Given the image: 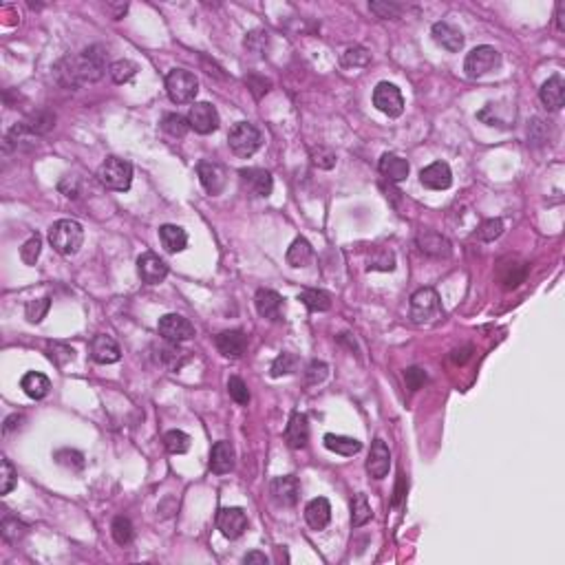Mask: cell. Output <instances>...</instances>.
I'll return each instance as SVG.
<instances>
[{
  "instance_id": "6da1fadb",
  "label": "cell",
  "mask_w": 565,
  "mask_h": 565,
  "mask_svg": "<svg viewBox=\"0 0 565 565\" xmlns=\"http://www.w3.org/2000/svg\"><path fill=\"white\" fill-rule=\"evenodd\" d=\"M106 71V56L102 47H88L73 58H64L58 67V80L67 86H78L84 82H97Z\"/></svg>"
},
{
  "instance_id": "7a4b0ae2",
  "label": "cell",
  "mask_w": 565,
  "mask_h": 565,
  "mask_svg": "<svg viewBox=\"0 0 565 565\" xmlns=\"http://www.w3.org/2000/svg\"><path fill=\"white\" fill-rule=\"evenodd\" d=\"M49 243L58 254L71 256L84 243V230L75 219H60L49 228Z\"/></svg>"
},
{
  "instance_id": "3957f363",
  "label": "cell",
  "mask_w": 565,
  "mask_h": 565,
  "mask_svg": "<svg viewBox=\"0 0 565 565\" xmlns=\"http://www.w3.org/2000/svg\"><path fill=\"white\" fill-rule=\"evenodd\" d=\"M97 179L109 190L126 192L133 184V166L120 157H106L97 168Z\"/></svg>"
},
{
  "instance_id": "277c9868",
  "label": "cell",
  "mask_w": 565,
  "mask_h": 565,
  "mask_svg": "<svg viewBox=\"0 0 565 565\" xmlns=\"http://www.w3.org/2000/svg\"><path fill=\"white\" fill-rule=\"evenodd\" d=\"M261 141H263L261 131L250 122H239L230 128L228 144L237 157H252L261 148Z\"/></svg>"
},
{
  "instance_id": "5b68a950",
  "label": "cell",
  "mask_w": 565,
  "mask_h": 565,
  "mask_svg": "<svg viewBox=\"0 0 565 565\" xmlns=\"http://www.w3.org/2000/svg\"><path fill=\"white\" fill-rule=\"evenodd\" d=\"M166 91L175 104H188L197 97L199 91V80L195 73L186 69H173L166 75Z\"/></svg>"
},
{
  "instance_id": "8992f818",
  "label": "cell",
  "mask_w": 565,
  "mask_h": 565,
  "mask_svg": "<svg viewBox=\"0 0 565 565\" xmlns=\"http://www.w3.org/2000/svg\"><path fill=\"white\" fill-rule=\"evenodd\" d=\"M499 62H502V56H499V51L491 45H482V47H475L470 54L466 56L464 60V71L470 80H477L482 75L491 73L499 67Z\"/></svg>"
},
{
  "instance_id": "52a82bcc",
  "label": "cell",
  "mask_w": 565,
  "mask_h": 565,
  "mask_svg": "<svg viewBox=\"0 0 565 565\" xmlns=\"http://www.w3.org/2000/svg\"><path fill=\"white\" fill-rule=\"evenodd\" d=\"M442 312V303L433 287H422L411 296V320L424 325Z\"/></svg>"
},
{
  "instance_id": "ba28073f",
  "label": "cell",
  "mask_w": 565,
  "mask_h": 565,
  "mask_svg": "<svg viewBox=\"0 0 565 565\" xmlns=\"http://www.w3.org/2000/svg\"><path fill=\"white\" fill-rule=\"evenodd\" d=\"M157 329H159V336L166 342L182 344V342H186L190 338H195V325H192L188 318L179 316V314L161 316L159 323H157Z\"/></svg>"
},
{
  "instance_id": "9c48e42d",
  "label": "cell",
  "mask_w": 565,
  "mask_h": 565,
  "mask_svg": "<svg viewBox=\"0 0 565 565\" xmlns=\"http://www.w3.org/2000/svg\"><path fill=\"white\" fill-rule=\"evenodd\" d=\"M188 124L195 133L210 135L219 128L221 120H219V113H216V109L210 104V102H197V104H192L188 111Z\"/></svg>"
},
{
  "instance_id": "30bf717a",
  "label": "cell",
  "mask_w": 565,
  "mask_h": 565,
  "mask_svg": "<svg viewBox=\"0 0 565 565\" xmlns=\"http://www.w3.org/2000/svg\"><path fill=\"white\" fill-rule=\"evenodd\" d=\"M374 106L389 118H400L404 111V97L400 88L391 82H380L374 91Z\"/></svg>"
},
{
  "instance_id": "8fae6325",
  "label": "cell",
  "mask_w": 565,
  "mask_h": 565,
  "mask_svg": "<svg viewBox=\"0 0 565 565\" xmlns=\"http://www.w3.org/2000/svg\"><path fill=\"white\" fill-rule=\"evenodd\" d=\"M269 495H272L274 504L282 508H292L299 504L301 497V484L294 475H282V477H274L269 484Z\"/></svg>"
},
{
  "instance_id": "7c38bea8",
  "label": "cell",
  "mask_w": 565,
  "mask_h": 565,
  "mask_svg": "<svg viewBox=\"0 0 565 565\" xmlns=\"http://www.w3.org/2000/svg\"><path fill=\"white\" fill-rule=\"evenodd\" d=\"M216 528L225 539H239L248 530V515L243 508H221L216 515Z\"/></svg>"
},
{
  "instance_id": "4fadbf2b",
  "label": "cell",
  "mask_w": 565,
  "mask_h": 565,
  "mask_svg": "<svg viewBox=\"0 0 565 565\" xmlns=\"http://www.w3.org/2000/svg\"><path fill=\"white\" fill-rule=\"evenodd\" d=\"M197 175H199V182H201L203 190L208 192V195H221L225 184H228V173L223 166L216 161H201L197 166Z\"/></svg>"
},
{
  "instance_id": "5bb4252c",
  "label": "cell",
  "mask_w": 565,
  "mask_h": 565,
  "mask_svg": "<svg viewBox=\"0 0 565 565\" xmlns=\"http://www.w3.org/2000/svg\"><path fill=\"white\" fill-rule=\"evenodd\" d=\"M239 177H241V184L246 188L250 195L254 197H269L274 190V179L267 170L263 168H243L239 170Z\"/></svg>"
},
{
  "instance_id": "9a60e30c",
  "label": "cell",
  "mask_w": 565,
  "mask_h": 565,
  "mask_svg": "<svg viewBox=\"0 0 565 565\" xmlns=\"http://www.w3.org/2000/svg\"><path fill=\"white\" fill-rule=\"evenodd\" d=\"M137 274L148 285H157L168 276V265L155 252H146L137 259Z\"/></svg>"
},
{
  "instance_id": "2e32d148",
  "label": "cell",
  "mask_w": 565,
  "mask_h": 565,
  "mask_svg": "<svg viewBox=\"0 0 565 565\" xmlns=\"http://www.w3.org/2000/svg\"><path fill=\"white\" fill-rule=\"evenodd\" d=\"M420 182L424 188L429 190H446L451 188L453 184V173H451V166L446 161H433L427 168H422L420 173Z\"/></svg>"
},
{
  "instance_id": "e0dca14e",
  "label": "cell",
  "mask_w": 565,
  "mask_h": 565,
  "mask_svg": "<svg viewBox=\"0 0 565 565\" xmlns=\"http://www.w3.org/2000/svg\"><path fill=\"white\" fill-rule=\"evenodd\" d=\"M389 468H391V453H389L387 444H384L382 440H374L369 459H367V472L374 479H384L389 475Z\"/></svg>"
},
{
  "instance_id": "ac0fdd59",
  "label": "cell",
  "mask_w": 565,
  "mask_h": 565,
  "mask_svg": "<svg viewBox=\"0 0 565 565\" xmlns=\"http://www.w3.org/2000/svg\"><path fill=\"white\" fill-rule=\"evenodd\" d=\"M216 349L225 358H241L248 349V336L241 329H228L216 336Z\"/></svg>"
},
{
  "instance_id": "d6986e66",
  "label": "cell",
  "mask_w": 565,
  "mask_h": 565,
  "mask_svg": "<svg viewBox=\"0 0 565 565\" xmlns=\"http://www.w3.org/2000/svg\"><path fill=\"white\" fill-rule=\"evenodd\" d=\"M431 35L435 45H440L442 49L451 51V54H457V51L464 47V33H461L457 27L448 22H435L433 29H431Z\"/></svg>"
},
{
  "instance_id": "ffe728a7",
  "label": "cell",
  "mask_w": 565,
  "mask_h": 565,
  "mask_svg": "<svg viewBox=\"0 0 565 565\" xmlns=\"http://www.w3.org/2000/svg\"><path fill=\"white\" fill-rule=\"evenodd\" d=\"M285 442L289 448H305L307 442H310V422H307V415L305 413H292L289 417V424L285 429Z\"/></svg>"
},
{
  "instance_id": "44dd1931",
  "label": "cell",
  "mask_w": 565,
  "mask_h": 565,
  "mask_svg": "<svg viewBox=\"0 0 565 565\" xmlns=\"http://www.w3.org/2000/svg\"><path fill=\"white\" fill-rule=\"evenodd\" d=\"M305 521L312 530H325L331 521V504L325 497H316L305 506Z\"/></svg>"
},
{
  "instance_id": "7402d4cb",
  "label": "cell",
  "mask_w": 565,
  "mask_h": 565,
  "mask_svg": "<svg viewBox=\"0 0 565 565\" xmlns=\"http://www.w3.org/2000/svg\"><path fill=\"white\" fill-rule=\"evenodd\" d=\"M417 248L424 254L435 256V259H446V256H451V243H448V239L442 237L440 232H433V230H427V232L417 234Z\"/></svg>"
},
{
  "instance_id": "603a6c76",
  "label": "cell",
  "mask_w": 565,
  "mask_h": 565,
  "mask_svg": "<svg viewBox=\"0 0 565 565\" xmlns=\"http://www.w3.org/2000/svg\"><path fill=\"white\" fill-rule=\"evenodd\" d=\"M91 356H93V360L100 363V365H113L122 358V351H120L118 342H115L111 336L100 333V336H95L91 340Z\"/></svg>"
},
{
  "instance_id": "cb8c5ba5",
  "label": "cell",
  "mask_w": 565,
  "mask_h": 565,
  "mask_svg": "<svg viewBox=\"0 0 565 565\" xmlns=\"http://www.w3.org/2000/svg\"><path fill=\"white\" fill-rule=\"evenodd\" d=\"M254 305H256V312H259L261 318H267V320H278L280 318L282 299H280L278 292L259 289V292H256V296H254Z\"/></svg>"
},
{
  "instance_id": "d4e9b609",
  "label": "cell",
  "mask_w": 565,
  "mask_h": 565,
  "mask_svg": "<svg viewBox=\"0 0 565 565\" xmlns=\"http://www.w3.org/2000/svg\"><path fill=\"white\" fill-rule=\"evenodd\" d=\"M234 468V448L230 442L221 440L210 451V470L214 475H225Z\"/></svg>"
},
{
  "instance_id": "484cf974",
  "label": "cell",
  "mask_w": 565,
  "mask_h": 565,
  "mask_svg": "<svg viewBox=\"0 0 565 565\" xmlns=\"http://www.w3.org/2000/svg\"><path fill=\"white\" fill-rule=\"evenodd\" d=\"M378 168L393 184L404 182V179L408 177V170H411L408 168V161L404 157H400V155H395V152H384L380 164H378Z\"/></svg>"
},
{
  "instance_id": "4316f807",
  "label": "cell",
  "mask_w": 565,
  "mask_h": 565,
  "mask_svg": "<svg viewBox=\"0 0 565 565\" xmlns=\"http://www.w3.org/2000/svg\"><path fill=\"white\" fill-rule=\"evenodd\" d=\"M539 95H541V102L548 111H559L565 102V82L561 75H552L548 82H543Z\"/></svg>"
},
{
  "instance_id": "83f0119b",
  "label": "cell",
  "mask_w": 565,
  "mask_h": 565,
  "mask_svg": "<svg viewBox=\"0 0 565 565\" xmlns=\"http://www.w3.org/2000/svg\"><path fill=\"white\" fill-rule=\"evenodd\" d=\"M159 241H161V246L166 252H170V254H177V252H184L188 248V234H186V230L184 228H179V225H170V223H166L159 228Z\"/></svg>"
},
{
  "instance_id": "f1b7e54d",
  "label": "cell",
  "mask_w": 565,
  "mask_h": 565,
  "mask_svg": "<svg viewBox=\"0 0 565 565\" xmlns=\"http://www.w3.org/2000/svg\"><path fill=\"white\" fill-rule=\"evenodd\" d=\"M323 442L331 453L342 455V457H353L356 453H360L363 448V444L356 438H347V435H336V433H327Z\"/></svg>"
},
{
  "instance_id": "f546056e",
  "label": "cell",
  "mask_w": 565,
  "mask_h": 565,
  "mask_svg": "<svg viewBox=\"0 0 565 565\" xmlns=\"http://www.w3.org/2000/svg\"><path fill=\"white\" fill-rule=\"evenodd\" d=\"M20 387L22 391L27 393L31 400H42V397L49 393L51 389V382L45 374H38V371H29V374H24L22 380H20Z\"/></svg>"
},
{
  "instance_id": "4dcf8cb0",
  "label": "cell",
  "mask_w": 565,
  "mask_h": 565,
  "mask_svg": "<svg viewBox=\"0 0 565 565\" xmlns=\"http://www.w3.org/2000/svg\"><path fill=\"white\" fill-rule=\"evenodd\" d=\"M312 256H314V250L310 246V241L299 237V239H294V243L287 250V263L292 267H305L307 263L312 261Z\"/></svg>"
},
{
  "instance_id": "1f68e13d",
  "label": "cell",
  "mask_w": 565,
  "mask_h": 565,
  "mask_svg": "<svg viewBox=\"0 0 565 565\" xmlns=\"http://www.w3.org/2000/svg\"><path fill=\"white\" fill-rule=\"evenodd\" d=\"M299 301H303V305L310 312H327L331 307V296L323 289H305L301 292Z\"/></svg>"
},
{
  "instance_id": "d6a6232c",
  "label": "cell",
  "mask_w": 565,
  "mask_h": 565,
  "mask_svg": "<svg viewBox=\"0 0 565 565\" xmlns=\"http://www.w3.org/2000/svg\"><path fill=\"white\" fill-rule=\"evenodd\" d=\"M161 128H164V133H166V135H170V137H175V139H182V137H186V133L190 131V124H188V118H184V115H179V113H168V115H164Z\"/></svg>"
},
{
  "instance_id": "836d02e7",
  "label": "cell",
  "mask_w": 565,
  "mask_h": 565,
  "mask_svg": "<svg viewBox=\"0 0 565 565\" xmlns=\"http://www.w3.org/2000/svg\"><path fill=\"white\" fill-rule=\"evenodd\" d=\"M159 360L170 371H179L188 363V356H186V351L179 349L175 342H168V347H161L159 349Z\"/></svg>"
},
{
  "instance_id": "e575fe53",
  "label": "cell",
  "mask_w": 565,
  "mask_h": 565,
  "mask_svg": "<svg viewBox=\"0 0 565 565\" xmlns=\"http://www.w3.org/2000/svg\"><path fill=\"white\" fill-rule=\"evenodd\" d=\"M164 446L170 455H184V453H188V448H190V435L184 433V431H179V429L168 431L164 435Z\"/></svg>"
},
{
  "instance_id": "d590c367",
  "label": "cell",
  "mask_w": 565,
  "mask_h": 565,
  "mask_svg": "<svg viewBox=\"0 0 565 565\" xmlns=\"http://www.w3.org/2000/svg\"><path fill=\"white\" fill-rule=\"evenodd\" d=\"M56 124V118L47 111H40V113H33L27 122H22V126L27 128L31 135H45L47 131H51Z\"/></svg>"
},
{
  "instance_id": "8d00e7d4",
  "label": "cell",
  "mask_w": 565,
  "mask_h": 565,
  "mask_svg": "<svg viewBox=\"0 0 565 565\" xmlns=\"http://www.w3.org/2000/svg\"><path fill=\"white\" fill-rule=\"evenodd\" d=\"M111 534H113L115 543H118V546H128L135 536L133 523L128 521L126 517H115L113 523H111Z\"/></svg>"
},
{
  "instance_id": "74e56055",
  "label": "cell",
  "mask_w": 565,
  "mask_h": 565,
  "mask_svg": "<svg viewBox=\"0 0 565 565\" xmlns=\"http://www.w3.org/2000/svg\"><path fill=\"white\" fill-rule=\"evenodd\" d=\"M371 519V506L367 502V495L365 493H358L351 502V523L353 528H360L367 521Z\"/></svg>"
},
{
  "instance_id": "f35d334b",
  "label": "cell",
  "mask_w": 565,
  "mask_h": 565,
  "mask_svg": "<svg viewBox=\"0 0 565 565\" xmlns=\"http://www.w3.org/2000/svg\"><path fill=\"white\" fill-rule=\"evenodd\" d=\"M109 73H111V78H113L115 84H126L128 80L135 78L137 64L131 62V60H118V62H113L111 67H109Z\"/></svg>"
},
{
  "instance_id": "ab89813d",
  "label": "cell",
  "mask_w": 565,
  "mask_h": 565,
  "mask_svg": "<svg viewBox=\"0 0 565 565\" xmlns=\"http://www.w3.org/2000/svg\"><path fill=\"white\" fill-rule=\"evenodd\" d=\"M0 532H3V539L9 543H18L20 539L27 534V525H24L18 517H5L3 525H0Z\"/></svg>"
},
{
  "instance_id": "60d3db41",
  "label": "cell",
  "mask_w": 565,
  "mask_h": 565,
  "mask_svg": "<svg viewBox=\"0 0 565 565\" xmlns=\"http://www.w3.org/2000/svg\"><path fill=\"white\" fill-rule=\"evenodd\" d=\"M296 365H299V358L289 353V351H282L276 360L272 363V369H269V374L272 378H282V376H289L296 371Z\"/></svg>"
},
{
  "instance_id": "b9f144b4",
  "label": "cell",
  "mask_w": 565,
  "mask_h": 565,
  "mask_svg": "<svg viewBox=\"0 0 565 565\" xmlns=\"http://www.w3.org/2000/svg\"><path fill=\"white\" fill-rule=\"evenodd\" d=\"M342 67H349V69H360V67H367V64L371 62V54L365 49V47H351V49H347L342 58Z\"/></svg>"
},
{
  "instance_id": "7bdbcfd3",
  "label": "cell",
  "mask_w": 565,
  "mask_h": 565,
  "mask_svg": "<svg viewBox=\"0 0 565 565\" xmlns=\"http://www.w3.org/2000/svg\"><path fill=\"white\" fill-rule=\"evenodd\" d=\"M16 484H18V472L11 466V461L3 457V461H0V495H9L16 488Z\"/></svg>"
},
{
  "instance_id": "ee69618b",
  "label": "cell",
  "mask_w": 565,
  "mask_h": 565,
  "mask_svg": "<svg viewBox=\"0 0 565 565\" xmlns=\"http://www.w3.org/2000/svg\"><path fill=\"white\" fill-rule=\"evenodd\" d=\"M228 393H230V397H232V400H234L237 404H241V406H248V404H250L248 384L243 382L241 378L232 376V378L228 380Z\"/></svg>"
},
{
  "instance_id": "f6af8a7d",
  "label": "cell",
  "mask_w": 565,
  "mask_h": 565,
  "mask_svg": "<svg viewBox=\"0 0 565 565\" xmlns=\"http://www.w3.org/2000/svg\"><path fill=\"white\" fill-rule=\"evenodd\" d=\"M56 461L60 466H67L71 470H82L84 468V455L80 451H71V448H62V451H58Z\"/></svg>"
},
{
  "instance_id": "bcb514c9",
  "label": "cell",
  "mask_w": 565,
  "mask_h": 565,
  "mask_svg": "<svg viewBox=\"0 0 565 565\" xmlns=\"http://www.w3.org/2000/svg\"><path fill=\"white\" fill-rule=\"evenodd\" d=\"M312 164L316 168H323V170H331L333 166H336V152L327 146H318V148H312Z\"/></svg>"
},
{
  "instance_id": "7dc6e473",
  "label": "cell",
  "mask_w": 565,
  "mask_h": 565,
  "mask_svg": "<svg viewBox=\"0 0 565 565\" xmlns=\"http://www.w3.org/2000/svg\"><path fill=\"white\" fill-rule=\"evenodd\" d=\"M40 250H42V239L33 234L24 246L20 248V259L24 265H35L38 261V256H40Z\"/></svg>"
},
{
  "instance_id": "c3c4849f",
  "label": "cell",
  "mask_w": 565,
  "mask_h": 565,
  "mask_svg": "<svg viewBox=\"0 0 565 565\" xmlns=\"http://www.w3.org/2000/svg\"><path fill=\"white\" fill-rule=\"evenodd\" d=\"M49 307H51V299H38V301H31L27 305V310H24V314H27V320L29 323H42V318L47 316L49 312Z\"/></svg>"
},
{
  "instance_id": "681fc988",
  "label": "cell",
  "mask_w": 565,
  "mask_h": 565,
  "mask_svg": "<svg viewBox=\"0 0 565 565\" xmlns=\"http://www.w3.org/2000/svg\"><path fill=\"white\" fill-rule=\"evenodd\" d=\"M49 358H51V363H54V365L64 367V365L71 363L73 358H75V351L71 349V347L62 344V342H54V344L49 347Z\"/></svg>"
},
{
  "instance_id": "f907efd6",
  "label": "cell",
  "mask_w": 565,
  "mask_h": 565,
  "mask_svg": "<svg viewBox=\"0 0 565 565\" xmlns=\"http://www.w3.org/2000/svg\"><path fill=\"white\" fill-rule=\"evenodd\" d=\"M267 42H269V33L263 31V29H254L246 35V49L252 51V54H263L267 49Z\"/></svg>"
},
{
  "instance_id": "816d5d0a",
  "label": "cell",
  "mask_w": 565,
  "mask_h": 565,
  "mask_svg": "<svg viewBox=\"0 0 565 565\" xmlns=\"http://www.w3.org/2000/svg\"><path fill=\"white\" fill-rule=\"evenodd\" d=\"M369 269H378V272H391L395 267V256L389 250H378L374 259H369Z\"/></svg>"
},
{
  "instance_id": "f5cc1de1",
  "label": "cell",
  "mask_w": 565,
  "mask_h": 565,
  "mask_svg": "<svg viewBox=\"0 0 565 565\" xmlns=\"http://www.w3.org/2000/svg\"><path fill=\"white\" fill-rule=\"evenodd\" d=\"M502 232H504V221L502 219H486L479 225V230H477V239H482V241H495Z\"/></svg>"
},
{
  "instance_id": "db71d44e",
  "label": "cell",
  "mask_w": 565,
  "mask_h": 565,
  "mask_svg": "<svg viewBox=\"0 0 565 565\" xmlns=\"http://www.w3.org/2000/svg\"><path fill=\"white\" fill-rule=\"evenodd\" d=\"M327 374H329V367L323 360H312L305 369V380L307 384H318L327 378Z\"/></svg>"
},
{
  "instance_id": "11a10c76",
  "label": "cell",
  "mask_w": 565,
  "mask_h": 565,
  "mask_svg": "<svg viewBox=\"0 0 565 565\" xmlns=\"http://www.w3.org/2000/svg\"><path fill=\"white\" fill-rule=\"evenodd\" d=\"M427 371L424 369H420V367H408L406 371H404V382H406V387L411 389V391H420L424 384H427Z\"/></svg>"
},
{
  "instance_id": "9f6ffc18",
  "label": "cell",
  "mask_w": 565,
  "mask_h": 565,
  "mask_svg": "<svg viewBox=\"0 0 565 565\" xmlns=\"http://www.w3.org/2000/svg\"><path fill=\"white\" fill-rule=\"evenodd\" d=\"M510 265H512V267H506V269H508L506 276H502L506 289L517 287L519 282H523V278H525V265H523V263H510Z\"/></svg>"
},
{
  "instance_id": "6f0895ef",
  "label": "cell",
  "mask_w": 565,
  "mask_h": 565,
  "mask_svg": "<svg viewBox=\"0 0 565 565\" xmlns=\"http://www.w3.org/2000/svg\"><path fill=\"white\" fill-rule=\"evenodd\" d=\"M369 9L374 11L378 18H397L402 11L400 5H395V3H371Z\"/></svg>"
},
{
  "instance_id": "680465c9",
  "label": "cell",
  "mask_w": 565,
  "mask_h": 565,
  "mask_svg": "<svg viewBox=\"0 0 565 565\" xmlns=\"http://www.w3.org/2000/svg\"><path fill=\"white\" fill-rule=\"evenodd\" d=\"M246 82H248V86L252 88V93H254L256 97H261L263 93L269 91V80L259 78V75H252V78H248Z\"/></svg>"
},
{
  "instance_id": "91938a15",
  "label": "cell",
  "mask_w": 565,
  "mask_h": 565,
  "mask_svg": "<svg viewBox=\"0 0 565 565\" xmlns=\"http://www.w3.org/2000/svg\"><path fill=\"white\" fill-rule=\"evenodd\" d=\"M243 563H246V565H267V557L263 555V552L254 550V552H248V555L243 557Z\"/></svg>"
},
{
  "instance_id": "94428289",
  "label": "cell",
  "mask_w": 565,
  "mask_h": 565,
  "mask_svg": "<svg viewBox=\"0 0 565 565\" xmlns=\"http://www.w3.org/2000/svg\"><path fill=\"white\" fill-rule=\"evenodd\" d=\"M20 422H22V415H18V413L9 415V417L5 420V427H3L5 435H7V433H11V431H14V429H18V427H20Z\"/></svg>"
},
{
  "instance_id": "6125c7cd",
  "label": "cell",
  "mask_w": 565,
  "mask_h": 565,
  "mask_svg": "<svg viewBox=\"0 0 565 565\" xmlns=\"http://www.w3.org/2000/svg\"><path fill=\"white\" fill-rule=\"evenodd\" d=\"M404 486H406V484H404V475H400V482H397L395 497H393V506H395V508L402 504V499H404V495H406V493H404Z\"/></svg>"
},
{
  "instance_id": "be15d7a7",
  "label": "cell",
  "mask_w": 565,
  "mask_h": 565,
  "mask_svg": "<svg viewBox=\"0 0 565 565\" xmlns=\"http://www.w3.org/2000/svg\"><path fill=\"white\" fill-rule=\"evenodd\" d=\"M470 358V347H464V349H455L453 351V360L457 363V365H464L466 360Z\"/></svg>"
}]
</instances>
